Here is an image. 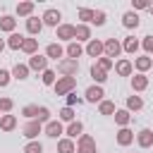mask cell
<instances>
[{
	"mask_svg": "<svg viewBox=\"0 0 153 153\" xmlns=\"http://www.w3.org/2000/svg\"><path fill=\"white\" fill-rule=\"evenodd\" d=\"M53 88H55V96H67L76 88V76H60Z\"/></svg>",
	"mask_w": 153,
	"mask_h": 153,
	"instance_id": "6da1fadb",
	"label": "cell"
},
{
	"mask_svg": "<svg viewBox=\"0 0 153 153\" xmlns=\"http://www.w3.org/2000/svg\"><path fill=\"white\" fill-rule=\"evenodd\" d=\"M57 72H60L62 76H76V72H79V60H69V57L57 60Z\"/></svg>",
	"mask_w": 153,
	"mask_h": 153,
	"instance_id": "7a4b0ae2",
	"label": "cell"
},
{
	"mask_svg": "<svg viewBox=\"0 0 153 153\" xmlns=\"http://www.w3.org/2000/svg\"><path fill=\"white\" fill-rule=\"evenodd\" d=\"M76 153H98L96 148V139L91 134H81L76 139Z\"/></svg>",
	"mask_w": 153,
	"mask_h": 153,
	"instance_id": "3957f363",
	"label": "cell"
},
{
	"mask_svg": "<svg viewBox=\"0 0 153 153\" xmlns=\"http://www.w3.org/2000/svg\"><path fill=\"white\" fill-rule=\"evenodd\" d=\"M120 53H122V43L117 38H105L103 41V55L105 57L115 60V57H120Z\"/></svg>",
	"mask_w": 153,
	"mask_h": 153,
	"instance_id": "277c9868",
	"label": "cell"
},
{
	"mask_svg": "<svg viewBox=\"0 0 153 153\" xmlns=\"http://www.w3.org/2000/svg\"><path fill=\"white\" fill-rule=\"evenodd\" d=\"M22 131H24V136H26L29 141H38V134L43 131V124H41L38 120H31V122H26V124H24V129H22Z\"/></svg>",
	"mask_w": 153,
	"mask_h": 153,
	"instance_id": "5b68a950",
	"label": "cell"
},
{
	"mask_svg": "<svg viewBox=\"0 0 153 153\" xmlns=\"http://www.w3.org/2000/svg\"><path fill=\"white\" fill-rule=\"evenodd\" d=\"M41 19H43V26H55V29H57V26L62 24V22H60V19H62V14H60V10H55V7L45 10Z\"/></svg>",
	"mask_w": 153,
	"mask_h": 153,
	"instance_id": "8992f818",
	"label": "cell"
},
{
	"mask_svg": "<svg viewBox=\"0 0 153 153\" xmlns=\"http://www.w3.org/2000/svg\"><path fill=\"white\" fill-rule=\"evenodd\" d=\"M103 96H105L103 86H98V84H96V86H88V88H86L84 100H86V103H103V100H105Z\"/></svg>",
	"mask_w": 153,
	"mask_h": 153,
	"instance_id": "52a82bcc",
	"label": "cell"
},
{
	"mask_svg": "<svg viewBox=\"0 0 153 153\" xmlns=\"http://www.w3.org/2000/svg\"><path fill=\"white\" fill-rule=\"evenodd\" d=\"M43 131H45V136H50V139H57V141H60V136L65 134V127H62V122H60V120H50V122L43 127Z\"/></svg>",
	"mask_w": 153,
	"mask_h": 153,
	"instance_id": "ba28073f",
	"label": "cell"
},
{
	"mask_svg": "<svg viewBox=\"0 0 153 153\" xmlns=\"http://www.w3.org/2000/svg\"><path fill=\"white\" fill-rule=\"evenodd\" d=\"M29 69H33V72H41V74H43V72L48 69V57H45V55H38V53H36V55H31V57H29Z\"/></svg>",
	"mask_w": 153,
	"mask_h": 153,
	"instance_id": "9c48e42d",
	"label": "cell"
},
{
	"mask_svg": "<svg viewBox=\"0 0 153 153\" xmlns=\"http://www.w3.org/2000/svg\"><path fill=\"white\" fill-rule=\"evenodd\" d=\"M55 36H57V41L72 43V41H74V26H72V24H60V26L55 29Z\"/></svg>",
	"mask_w": 153,
	"mask_h": 153,
	"instance_id": "30bf717a",
	"label": "cell"
},
{
	"mask_svg": "<svg viewBox=\"0 0 153 153\" xmlns=\"http://www.w3.org/2000/svg\"><path fill=\"white\" fill-rule=\"evenodd\" d=\"M86 55L88 57H103V41H98V38H91L88 43H86Z\"/></svg>",
	"mask_w": 153,
	"mask_h": 153,
	"instance_id": "8fae6325",
	"label": "cell"
},
{
	"mask_svg": "<svg viewBox=\"0 0 153 153\" xmlns=\"http://www.w3.org/2000/svg\"><path fill=\"white\" fill-rule=\"evenodd\" d=\"M74 38H76V43H88L91 41V29H88V24H76L74 26Z\"/></svg>",
	"mask_w": 153,
	"mask_h": 153,
	"instance_id": "7c38bea8",
	"label": "cell"
},
{
	"mask_svg": "<svg viewBox=\"0 0 153 153\" xmlns=\"http://www.w3.org/2000/svg\"><path fill=\"white\" fill-rule=\"evenodd\" d=\"M65 134H67V139H72V141H74V139H79V136L84 134V124H81L79 120H74V122H69V124H67Z\"/></svg>",
	"mask_w": 153,
	"mask_h": 153,
	"instance_id": "4fadbf2b",
	"label": "cell"
},
{
	"mask_svg": "<svg viewBox=\"0 0 153 153\" xmlns=\"http://www.w3.org/2000/svg\"><path fill=\"white\" fill-rule=\"evenodd\" d=\"M136 143H139L141 148H151V146H153V129H141V131L136 134Z\"/></svg>",
	"mask_w": 153,
	"mask_h": 153,
	"instance_id": "5bb4252c",
	"label": "cell"
},
{
	"mask_svg": "<svg viewBox=\"0 0 153 153\" xmlns=\"http://www.w3.org/2000/svg\"><path fill=\"white\" fill-rule=\"evenodd\" d=\"M26 31H29L31 36H38V33L43 31V19H38V17H29V19H26Z\"/></svg>",
	"mask_w": 153,
	"mask_h": 153,
	"instance_id": "9a60e30c",
	"label": "cell"
},
{
	"mask_svg": "<svg viewBox=\"0 0 153 153\" xmlns=\"http://www.w3.org/2000/svg\"><path fill=\"white\" fill-rule=\"evenodd\" d=\"M65 53H67V57H69V60H79V57H81L86 50L81 48V43L72 41V43H67V50H65Z\"/></svg>",
	"mask_w": 153,
	"mask_h": 153,
	"instance_id": "2e32d148",
	"label": "cell"
},
{
	"mask_svg": "<svg viewBox=\"0 0 153 153\" xmlns=\"http://www.w3.org/2000/svg\"><path fill=\"white\" fill-rule=\"evenodd\" d=\"M29 72H31L29 65H22V62H17V65L12 67V76H14L17 81H26V79H29Z\"/></svg>",
	"mask_w": 153,
	"mask_h": 153,
	"instance_id": "e0dca14e",
	"label": "cell"
},
{
	"mask_svg": "<svg viewBox=\"0 0 153 153\" xmlns=\"http://www.w3.org/2000/svg\"><path fill=\"white\" fill-rule=\"evenodd\" d=\"M139 45H141V41H139V38H134V36H127V38L122 41V50H124V53H129V55H134V53L139 50Z\"/></svg>",
	"mask_w": 153,
	"mask_h": 153,
	"instance_id": "ac0fdd59",
	"label": "cell"
},
{
	"mask_svg": "<svg viewBox=\"0 0 153 153\" xmlns=\"http://www.w3.org/2000/svg\"><path fill=\"white\" fill-rule=\"evenodd\" d=\"M62 55H65V50H62L60 43H48V45H45V57H48V60H57V57H62Z\"/></svg>",
	"mask_w": 153,
	"mask_h": 153,
	"instance_id": "d6986e66",
	"label": "cell"
},
{
	"mask_svg": "<svg viewBox=\"0 0 153 153\" xmlns=\"http://www.w3.org/2000/svg\"><path fill=\"white\" fill-rule=\"evenodd\" d=\"M134 67L139 69V74H146V72L153 67V60H151L148 55H141V57H136V60H134Z\"/></svg>",
	"mask_w": 153,
	"mask_h": 153,
	"instance_id": "ffe728a7",
	"label": "cell"
},
{
	"mask_svg": "<svg viewBox=\"0 0 153 153\" xmlns=\"http://www.w3.org/2000/svg\"><path fill=\"white\" fill-rule=\"evenodd\" d=\"M131 141H134V131H131L129 127H122V129L117 131V143H120V146H129Z\"/></svg>",
	"mask_w": 153,
	"mask_h": 153,
	"instance_id": "44dd1931",
	"label": "cell"
},
{
	"mask_svg": "<svg viewBox=\"0 0 153 153\" xmlns=\"http://www.w3.org/2000/svg\"><path fill=\"white\" fill-rule=\"evenodd\" d=\"M33 7H36V5H33L31 0H24V2H19V5H17V14L29 19V17H33Z\"/></svg>",
	"mask_w": 153,
	"mask_h": 153,
	"instance_id": "7402d4cb",
	"label": "cell"
},
{
	"mask_svg": "<svg viewBox=\"0 0 153 153\" xmlns=\"http://www.w3.org/2000/svg\"><path fill=\"white\" fill-rule=\"evenodd\" d=\"M131 69H134V65H131L129 60H117V62H115V72H117L120 76H129Z\"/></svg>",
	"mask_w": 153,
	"mask_h": 153,
	"instance_id": "603a6c76",
	"label": "cell"
},
{
	"mask_svg": "<svg viewBox=\"0 0 153 153\" xmlns=\"http://www.w3.org/2000/svg\"><path fill=\"white\" fill-rule=\"evenodd\" d=\"M131 88L134 91H146L148 88V76L146 74H134L131 76Z\"/></svg>",
	"mask_w": 153,
	"mask_h": 153,
	"instance_id": "cb8c5ba5",
	"label": "cell"
},
{
	"mask_svg": "<svg viewBox=\"0 0 153 153\" xmlns=\"http://www.w3.org/2000/svg\"><path fill=\"white\" fill-rule=\"evenodd\" d=\"M112 117H115V124H120V129L131 122V112H129V110H115Z\"/></svg>",
	"mask_w": 153,
	"mask_h": 153,
	"instance_id": "d4e9b609",
	"label": "cell"
},
{
	"mask_svg": "<svg viewBox=\"0 0 153 153\" xmlns=\"http://www.w3.org/2000/svg\"><path fill=\"white\" fill-rule=\"evenodd\" d=\"M0 129H2V131L17 129V117H14V115H0Z\"/></svg>",
	"mask_w": 153,
	"mask_h": 153,
	"instance_id": "484cf974",
	"label": "cell"
},
{
	"mask_svg": "<svg viewBox=\"0 0 153 153\" xmlns=\"http://www.w3.org/2000/svg\"><path fill=\"white\" fill-rule=\"evenodd\" d=\"M14 29H17V19H14V17H10V14H5V17H0V31H7V33H14Z\"/></svg>",
	"mask_w": 153,
	"mask_h": 153,
	"instance_id": "4316f807",
	"label": "cell"
},
{
	"mask_svg": "<svg viewBox=\"0 0 153 153\" xmlns=\"http://www.w3.org/2000/svg\"><path fill=\"white\" fill-rule=\"evenodd\" d=\"M122 24H124V29H136V26H139V14H136L134 10H131V12H124Z\"/></svg>",
	"mask_w": 153,
	"mask_h": 153,
	"instance_id": "83f0119b",
	"label": "cell"
},
{
	"mask_svg": "<svg viewBox=\"0 0 153 153\" xmlns=\"http://www.w3.org/2000/svg\"><path fill=\"white\" fill-rule=\"evenodd\" d=\"M24 38H26V36H22V33H10V38H7V48H12V50H22Z\"/></svg>",
	"mask_w": 153,
	"mask_h": 153,
	"instance_id": "f1b7e54d",
	"label": "cell"
},
{
	"mask_svg": "<svg viewBox=\"0 0 153 153\" xmlns=\"http://www.w3.org/2000/svg\"><path fill=\"white\" fill-rule=\"evenodd\" d=\"M57 153H76V146L72 139H60L57 141Z\"/></svg>",
	"mask_w": 153,
	"mask_h": 153,
	"instance_id": "f546056e",
	"label": "cell"
},
{
	"mask_svg": "<svg viewBox=\"0 0 153 153\" xmlns=\"http://www.w3.org/2000/svg\"><path fill=\"white\" fill-rule=\"evenodd\" d=\"M22 50H24L26 55H36V53H38V38H24Z\"/></svg>",
	"mask_w": 153,
	"mask_h": 153,
	"instance_id": "4dcf8cb0",
	"label": "cell"
},
{
	"mask_svg": "<svg viewBox=\"0 0 153 153\" xmlns=\"http://www.w3.org/2000/svg\"><path fill=\"white\" fill-rule=\"evenodd\" d=\"M91 76H93V81H96L98 86L108 81V72H103V69H100V67H96V65L91 67Z\"/></svg>",
	"mask_w": 153,
	"mask_h": 153,
	"instance_id": "1f68e13d",
	"label": "cell"
},
{
	"mask_svg": "<svg viewBox=\"0 0 153 153\" xmlns=\"http://www.w3.org/2000/svg\"><path fill=\"white\" fill-rule=\"evenodd\" d=\"M60 76H57V72L55 69H45L43 74H41V81L45 84V86H55V81H57Z\"/></svg>",
	"mask_w": 153,
	"mask_h": 153,
	"instance_id": "d6a6232c",
	"label": "cell"
},
{
	"mask_svg": "<svg viewBox=\"0 0 153 153\" xmlns=\"http://www.w3.org/2000/svg\"><path fill=\"white\" fill-rule=\"evenodd\" d=\"M141 108H143V98H141V96H129V98H127V110H129V112H131V110L136 112V110H141Z\"/></svg>",
	"mask_w": 153,
	"mask_h": 153,
	"instance_id": "836d02e7",
	"label": "cell"
},
{
	"mask_svg": "<svg viewBox=\"0 0 153 153\" xmlns=\"http://www.w3.org/2000/svg\"><path fill=\"white\" fill-rule=\"evenodd\" d=\"M76 17L81 19V24H91V22H93V10H88V7H79Z\"/></svg>",
	"mask_w": 153,
	"mask_h": 153,
	"instance_id": "e575fe53",
	"label": "cell"
},
{
	"mask_svg": "<svg viewBox=\"0 0 153 153\" xmlns=\"http://www.w3.org/2000/svg\"><path fill=\"white\" fill-rule=\"evenodd\" d=\"M96 67H100L103 72H110V69L115 67V60H110V57H105V55H103V57H98V60H96Z\"/></svg>",
	"mask_w": 153,
	"mask_h": 153,
	"instance_id": "d590c367",
	"label": "cell"
},
{
	"mask_svg": "<svg viewBox=\"0 0 153 153\" xmlns=\"http://www.w3.org/2000/svg\"><path fill=\"white\" fill-rule=\"evenodd\" d=\"M98 112H100V115H115V103H112V100L98 103Z\"/></svg>",
	"mask_w": 153,
	"mask_h": 153,
	"instance_id": "8d00e7d4",
	"label": "cell"
},
{
	"mask_svg": "<svg viewBox=\"0 0 153 153\" xmlns=\"http://www.w3.org/2000/svg\"><path fill=\"white\" fill-rule=\"evenodd\" d=\"M22 115H24L29 122L36 120V117H38V105H24V108H22Z\"/></svg>",
	"mask_w": 153,
	"mask_h": 153,
	"instance_id": "74e56055",
	"label": "cell"
},
{
	"mask_svg": "<svg viewBox=\"0 0 153 153\" xmlns=\"http://www.w3.org/2000/svg\"><path fill=\"white\" fill-rule=\"evenodd\" d=\"M57 117H60V122H74V110L65 105V108L57 112Z\"/></svg>",
	"mask_w": 153,
	"mask_h": 153,
	"instance_id": "f35d334b",
	"label": "cell"
},
{
	"mask_svg": "<svg viewBox=\"0 0 153 153\" xmlns=\"http://www.w3.org/2000/svg\"><path fill=\"white\" fill-rule=\"evenodd\" d=\"M24 153H43V143L41 141H29L24 146Z\"/></svg>",
	"mask_w": 153,
	"mask_h": 153,
	"instance_id": "ab89813d",
	"label": "cell"
},
{
	"mask_svg": "<svg viewBox=\"0 0 153 153\" xmlns=\"http://www.w3.org/2000/svg\"><path fill=\"white\" fill-rule=\"evenodd\" d=\"M105 17H108V14H105L103 10H93V22H91V24H96V26H103V24H105Z\"/></svg>",
	"mask_w": 153,
	"mask_h": 153,
	"instance_id": "60d3db41",
	"label": "cell"
},
{
	"mask_svg": "<svg viewBox=\"0 0 153 153\" xmlns=\"http://www.w3.org/2000/svg\"><path fill=\"white\" fill-rule=\"evenodd\" d=\"M65 98H67V108H72V105H79V103H84V98H81V96H76V91L67 93Z\"/></svg>",
	"mask_w": 153,
	"mask_h": 153,
	"instance_id": "b9f144b4",
	"label": "cell"
},
{
	"mask_svg": "<svg viewBox=\"0 0 153 153\" xmlns=\"http://www.w3.org/2000/svg\"><path fill=\"white\" fill-rule=\"evenodd\" d=\"M36 120H38L41 124H43V122L48 124V122H50V110H48L45 105H41V108H38V117H36Z\"/></svg>",
	"mask_w": 153,
	"mask_h": 153,
	"instance_id": "7bdbcfd3",
	"label": "cell"
},
{
	"mask_svg": "<svg viewBox=\"0 0 153 153\" xmlns=\"http://www.w3.org/2000/svg\"><path fill=\"white\" fill-rule=\"evenodd\" d=\"M14 108V100L12 98H0V112H10Z\"/></svg>",
	"mask_w": 153,
	"mask_h": 153,
	"instance_id": "ee69618b",
	"label": "cell"
},
{
	"mask_svg": "<svg viewBox=\"0 0 153 153\" xmlns=\"http://www.w3.org/2000/svg\"><path fill=\"white\" fill-rule=\"evenodd\" d=\"M10 79H12V72H7V69L0 67V88H5V86L10 84Z\"/></svg>",
	"mask_w": 153,
	"mask_h": 153,
	"instance_id": "f6af8a7d",
	"label": "cell"
},
{
	"mask_svg": "<svg viewBox=\"0 0 153 153\" xmlns=\"http://www.w3.org/2000/svg\"><path fill=\"white\" fill-rule=\"evenodd\" d=\"M141 48L146 50V55H151V53H153V36H146V38L141 41Z\"/></svg>",
	"mask_w": 153,
	"mask_h": 153,
	"instance_id": "bcb514c9",
	"label": "cell"
},
{
	"mask_svg": "<svg viewBox=\"0 0 153 153\" xmlns=\"http://www.w3.org/2000/svg\"><path fill=\"white\" fill-rule=\"evenodd\" d=\"M131 7H134V10H148L151 2H148V0H131Z\"/></svg>",
	"mask_w": 153,
	"mask_h": 153,
	"instance_id": "7dc6e473",
	"label": "cell"
},
{
	"mask_svg": "<svg viewBox=\"0 0 153 153\" xmlns=\"http://www.w3.org/2000/svg\"><path fill=\"white\" fill-rule=\"evenodd\" d=\"M5 45H7V41H5V38H0V53L5 50Z\"/></svg>",
	"mask_w": 153,
	"mask_h": 153,
	"instance_id": "c3c4849f",
	"label": "cell"
},
{
	"mask_svg": "<svg viewBox=\"0 0 153 153\" xmlns=\"http://www.w3.org/2000/svg\"><path fill=\"white\" fill-rule=\"evenodd\" d=\"M148 12H151V14H153V2H151V7H148Z\"/></svg>",
	"mask_w": 153,
	"mask_h": 153,
	"instance_id": "681fc988",
	"label": "cell"
}]
</instances>
